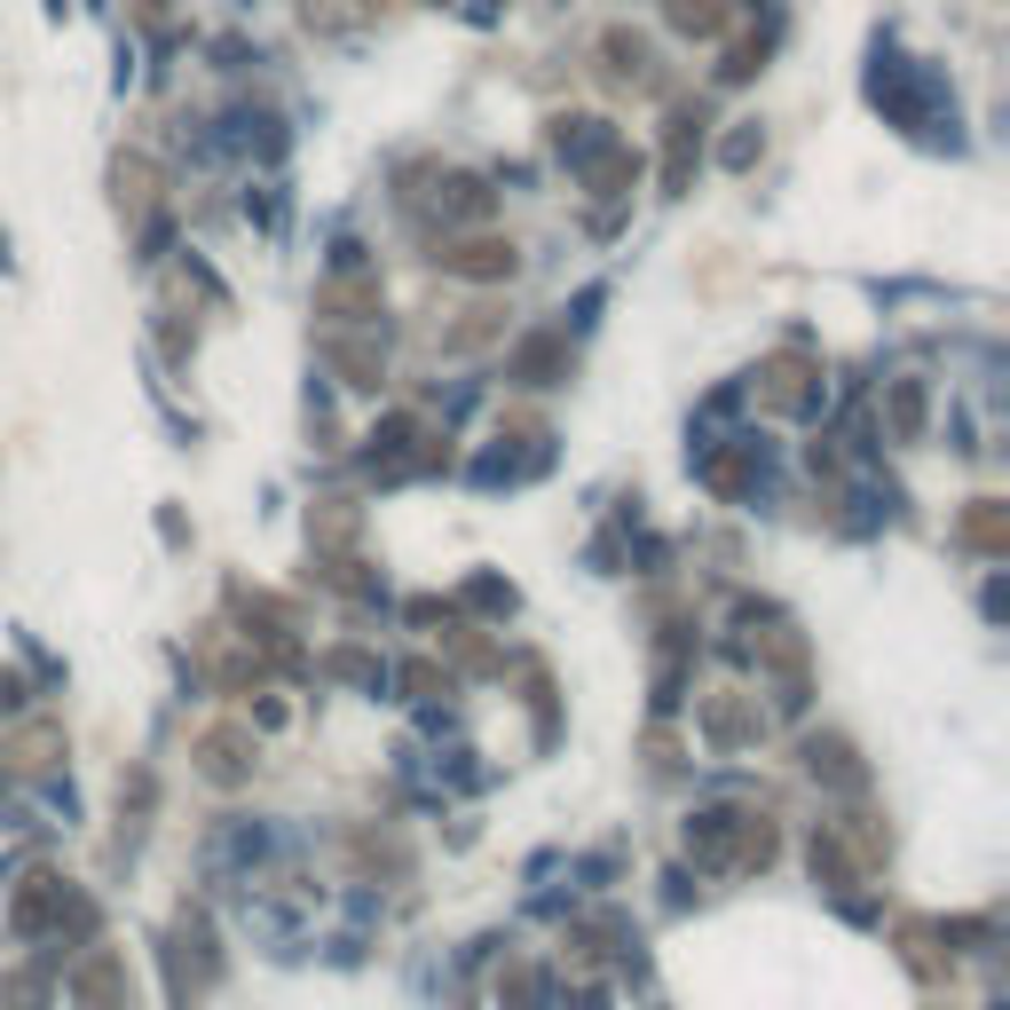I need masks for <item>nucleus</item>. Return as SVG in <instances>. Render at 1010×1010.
Returning a JSON list of instances; mask_svg holds the SVG:
<instances>
[{
    "label": "nucleus",
    "instance_id": "obj_6",
    "mask_svg": "<svg viewBox=\"0 0 1010 1010\" xmlns=\"http://www.w3.org/2000/svg\"><path fill=\"white\" fill-rule=\"evenodd\" d=\"M206 774H214V782H237V774H245V758H237V734H214V743H206Z\"/></svg>",
    "mask_w": 1010,
    "mask_h": 1010
},
{
    "label": "nucleus",
    "instance_id": "obj_3",
    "mask_svg": "<svg viewBox=\"0 0 1010 1010\" xmlns=\"http://www.w3.org/2000/svg\"><path fill=\"white\" fill-rule=\"evenodd\" d=\"M671 24L695 32V40H710V32L726 24V0H671Z\"/></svg>",
    "mask_w": 1010,
    "mask_h": 1010
},
{
    "label": "nucleus",
    "instance_id": "obj_1",
    "mask_svg": "<svg viewBox=\"0 0 1010 1010\" xmlns=\"http://www.w3.org/2000/svg\"><path fill=\"white\" fill-rule=\"evenodd\" d=\"M450 268H458V277H506V268H513V245L474 237V245H458V253H450Z\"/></svg>",
    "mask_w": 1010,
    "mask_h": 1010
},
{
    "label": "nucleus",
    "instance_id": "obj_7",
    "mask_svg": "<svg viewBox=\"0 0 1010 1010\" xmlns=\"http://www.w3.org/2000/svg\"><path fill=\"white\" fill-rule=\"evenodd\" d=\"M963 537H971V545H987V553H994V545H1002V506H979V513L963 521Z\"/></svg>",
    "mask_w": 1010,
    "mask_h": 1010
},
{
    "label": "nucleus",
    "instance_id": "obj_2",
    "mask_svg": "<svg viewBox=\"0 0 1010 1010\" xmlns=\"http://www.w3.org/2000/svg\"><path fill=\"white\" fill-rule=\"evenodd\" d=\"M79 1002H87V1010H111V1002H119V963H111V955H96V963L79 971Z\"/></svg>",
    "mask_w": 1010,
    "mask_h": 1010
},
{
    "label": "nucleus",
    "instance_id": "obj_8",
    "mask_svg": "<svg viewBox=\"0 0 1010 1010\" xmlns=\"http://www.w3.org/2000/svg\"><path fill=\"white\" fill-rule=\"evenodd\" d=\"M892 426H900V434L924 426V395H915V388H892Z\"/></svg>",
    "mask_w": 1010,
    "mask_h": 1010
},
{
    "label": "nucleus",
    "instance_id": "obj_4",
    "mask_svg": "<svg viewBox=\"0 0 1010 1010\" xmlns=\"http://www.w3.org/2000/svg\"><path fill=\"white\" fill-rule=\"evenodd\" d=\"M513 372H521V380H553V372H561V340H529V347L513 355Z\"/></svg>",
    "mask_w": 1010,
    "mask_h": 1010
},
{
    "label": "nucleus",
    "instance_id": "obj_5",
    "mask_svg": "<svg viewBox=\"0 0 1010 1010\" xmlns=\"http://www.w3.org/2000/svg\"><path fill=\"white\" fill-rule=\"evenodd\" d=\"M111 182H119V206H127V214H143V206H150V166H143V158H119V174H111Z\"/></svg>",
    "mask_w": 1010,
    "mask_h": 1010
},
{
    "label": "nucleus",
    "instance_id": "obj_9",
    "mask_svg": "<svg viewBox=\"0 0 1010 1010\" xmlns=\"http://www.w3.org/2000/svg\"><path fill=\"white\" fill-rule=\"evenodd\" d=\"M9 1010H40V979H32V971L9 979Z\"/></svg>",
    "mask_w": 1010,
    "mask_h": 1010
}]
</instances>
